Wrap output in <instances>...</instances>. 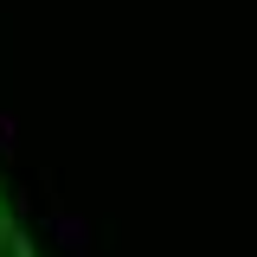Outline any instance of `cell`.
Masks as SVG:
<instances>
[{"instance_id":"cell-1","label":"cell","mask_w":257,"mask_h":257,"mask_svg":"<svg viewBox=\"0 0 257 257\" xmlns=\"http://www.w3.org/2000/svg\"><path fill=\"white\" fill-rule=\"evenodd\" d=\"M0 257H32V251H26V238H20V225L7 219V199H0Z\"/></svg>"}]
</instances>
